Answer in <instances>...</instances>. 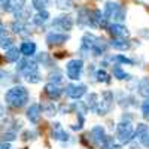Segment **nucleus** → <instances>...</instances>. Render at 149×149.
Wrapping results in <instances>:
<instances>
[{"instance_id": "13", "label": "nucleus", "mask_w": 149, "mask_h": 149, "mask_svg": "<svg viewBox=\"0 0 149 149\" xmlns=\"http://www.w3.org/2000/svg\"><path fill=\"white\" fill-rule=\"evenodd\" d=\"M107 29H109V33L112 34V37H127V36H128L127 27L121 26V24H118V22L110 24Z\"/></svg>"}, {"instance_id": "18", "label": "nucleus", "mask_w": 149, "mask_h": 149, "mask_svg": "<svg viewBox=\"0 0 149 149\" xmlns=\"http://www.w3.org/2000/svg\"><path fill=\"white\" fill-rule=\"evenodd\" d=\"M110 45L115 49H119V51H125V49L130 48V42L125 39V37H113L110 42Z\"/></svg>"}, {"instance_id": "9", "label": "nucleus", "mask_w": 149, "mask_h": 149, "mask_svg": "<svg viewBox=\"0 0 149 149\" xmlns=\"http://www.w3.org/2000/svg\"><path fill=\"white\" fill-rule=\"evenodd\" d=\"M88 136L91 137V140H93V145H95V146H102V145H104V142H106V134H104V128L103 127H100V125H95L93 130H91V133H88Z\"/></svg>"}, {"instance_id": "28", "label": "nucleus", "mask_w": 149, "mask_h": 149, "mask_svg": "<svg viewBox=\"0 0 149 149\" xmlns=\"http://www.w3.org/2000/svg\"><path fill=\"white\" fill-rule=\"evenodd\" d=\"M113 76L118 78V79H130V74L124 72L121 69V66H115L113 67Z\"/></svg>"}, {"instance_id": "38", "label": "nucleus", "mask_w": 149, "mask_h": 149, "mask_svg": "<svg viewBox=\"0 0 149 149\" xmlns=\"http://www.w3.org/2000/svg\"><path fill=\"white\" fill-rule=\"evenodd\" d=\"M37 60L42 61V63H45V64H48V63H49V57H48V54H45V52H42L39 57H37Z\"/></svg>"}, {"instance_id": "5", "label": "nucleus", "mask_w": 149, "mask_h": 149, "mask_svg": "<svg viewBox=\"0 0 149 149\" xmlns=\"http://www.w3.org/2000/svg\"><path fill=\"white\" fill-rule=\"evenodd\" d=\"M116 133H118V139H119L121 143H130L131 139L134 137V131H133V127H131L130 122L118 124Z\"/></svg>"}, {"instance_id": "3", "label": "nucleus", "mask_w": 149, "mask_h": 149, "mask_svg": "<svg viewBox=\"0 0 149 149\" xmlns=\"http://www.w3.org/2000/svg\"><path fill=\"white\" fill-rule=\"evenodd\" d=\"M17 70L26 76L27 82H30V84L40 82V76H39L37 66H36L34 61H31V60H21V61H18Z\"/></svg>"}, {"instance_id": "10", "label": "nucleus", "mask_w": 149, "mask_h": 149, "mask_svg": "<svg viewBox=\"0 0 149 149\" xmlns=\"http://www.w3.org/2000/svg\"><path fill=\"white\" fill-rule=\"evenodd\" d=\"M78 24L79 26H93V12H90L86 8H81L78 12Z\"/></svg>"}, {"instance_id": "30", "label": "nucleus", "mask_w": 149, "mask_h": 149, "mask_svg": "<svg viewBox=\"0 0 149 149\" xmlns=\"http://www.w3.org/2000/svg\"><path fill=\"white\" fill-rule=\"evenodd\" d=\"M95 78H97V81H98V82H104V84H109V82H110L109 74H107L104 70H97Z\"/></svg>"}, {"instance_id": "37", "label": "nucleus", "mask_w": 149, "mask_h": 149, "mask_svg": "<svg viewBox=\"0 0 149 149\" xmlns=\"http://www.w3.org/2000/svg\"><path fill=\"white\" fill-rule=\"evenodd\" d=\"M49 79L52 81V84H54V81H55V82H60V81H61V73H60V72H55V74L51 73V74H49Z\"/></svg>"}, {"instance_id": "16", "label": "nucleus", "mask_w": 149, "mask_h": 149, "mask_svg": "<svg viewBox=\"0 0 149 149\" xmlns=\"http://www.w3.org/2000/svg\"><path fill=\"white\" fill-rule=\"evenodd\" d=\"M27 118L33 124L39 122V118H40V106L39 104H31L29 107V110H27Z\"/></svg>"}, {"instance_id": "8", "label": "nucleus", "mask_w": 149, "mask_h": 149, "mask_svg": "<svg viewBox=\"0 0 149 149\" xmlns=\"http://www.w3.org/2000/svg\"><path fill=\"white\" fill-rule=\"evenodd\" d=\"M52 29H58V30H72L73 27V18L70 15H61V17H57L52 24H51Z\"/></svg>"}, {"instance_id": "36", "label": "nucleus", "mask_w": 149, "mask_h": 149, "mask_svg": "<svg viewBox=\"0 0 149 149\" xmlns=\"http://www.w3.org/2000/svg\"><path fill=\"white\" fill-rule=\"evenodd\" d=\"M142 110H143V115H145L146 118H149V98L142 104Z\"/></svg>"}, {"instance_id": "23", "label": "nucleus", "mask_w": 149, "mask_h": 149, "mask_svg": "<svg viewBox=\"0 0 149 149\" xmlns=\"http://www.w3.org/2000/svg\"><path fill=\"white\" fill-rule=\"evenodd\" d=\"M5 57H6V60L9 61V63H15V61L19 60V52H18L17 48H10V49L6 51Z\"/></svg>"}, {"instance_id": "2", "label": "nucleus", "mask_w": 149, "mask_h": 149, "mask_svg": "<svg viewBox=\"0 0 149 149\" xmlns=\"http://www.w3.org/2000/svg\"><path fill=\"white\" fill-rule=\"evenodd\" d=\"M27 100H29V93L21 85L10 88L5 94V102L12 107H21V106H24L27 103Z\"/></svg>"}, {"instance_id": "22", "label": "nucleus", "mask_w": 149, "mask_h": 149, "mask_svg": "<svg viewBox=\"0 0 149 149\" xmlns=\"http://www.w3.org/2000/svg\"><path fill=\"white\" fill-rule=\"evenodd\" d=\"M42 110L45 112V115L46 116H54L55 115V112H57V107H55V104L54 103H51V102H46V103H42Z\"/></svg>"}, {"instance_id": "19", "label": "nucleus", "mask_w": 149, "mask_h": 149, "mask_svg": "<svg viewBox=\"0 0 149 149\" xmlns=\"http://www.w3.org/2000/svg\"><path fill=\"white\" fill-rule=\"evenodd\" d=\"M24 6H26V0H10L8 12H12V14L15 15V14H18V12L24 10Z\"/></svg>"}, {"instance_id": "32", "label": "nucleus", "mask_w": 149, "mask_h": 149, "mask_svg": "<svg viewBox=\"0 0 149 149\" xmlns=\"http://www.w3.org/2000/svg\"><path fill=\"white\" fill-rule=\"evenodd\" d=\"M33 2V6L39 10H45V6H46V0H31Z\"/></svg>"}, {"instance_id": "11", "label": "nucleus", "mask_w": 149, "mask_h": 149, "mask_svg": "<svg viewBox=\"0 0 149 149\" xmlns=\"http://www.w3.org/2000/svg\"><path fill=\"white\" fill-rule=\"evenodd\" d=\"M86 91V86L85 85H76V84H70L67 85L66 88V94L70 97V98H79L85 94Z\"/></svg>"}, {"instance_id": "4", "label": "nucleus", "mask_w": 149, "mask_h": 149, "mask_svg": "<svg viewBox=\"0 0 149 149\" xmlns=\"http://www.w3.org/2000/svg\"><path fill=\"white\" fill-rule=\"evenodd\" d=\"M103 14L106 15V18L107 19H115V21H118V24L121 22V21H124L125 19V10L122 9V6L118 3V2H106V5H104V12Z\"/></svg>"}, {"instance_id": "12", "label": "nucleus", "mask_w": 149, "mask_h": 149, "mask_svg": "<svg viewBox=\"0 0 149 149\" xmlns=\"http://www.w3.org/2000/svg\"><path fill=\"white\" fill-rule=\"evenodd\" d=\"M69 40V34H64V33H48L46 36V42L49 45H61V43H64Z\"/></svg>"}, {"instance_id": "20", "label": "nucleus", "mask_w": 149, "mask_h": 149, "mask_svg": "<svg viewBox=\"0 0 149 149\" xmlns=\"http://www.w3.org/2000/svg\"><path fill=\"white\" fill-rule=\"evenodd\" d=\"M19 52L24 54L26 57H31L36 52V45L33 42H22L21 48H19Z\"/></svg>"}, {"instance_id": "42", "label": "nucleus", "mask_w": 149, "mask_h": 149, "mask_svg": "<svg viewBox=\"0 0 149 149\" xmlns=\"http://www.w3.org/2000/svg\"><path fill=\"white\" fill-rule=\"evenodd\" d=\"M2 149H10V146H9L8 143H5V142H3V143H2Z\"/></svg>"}, {"instance_id": "31", "label": "nucleus", "mask_w": 149, "mask_h": 149, "mask_svg": "<svg viewBox=\"0 0 149 149\" xmlns=\"http://www.w3.org/2000/svg\"><path fill=\"white\" fill-rule=\"evenodd\" d=\"M102 149H119V145H116L112 137H107L106 142H104V145L102 146Z\"/></svg>"}, {"instance_id": "21", "label": "nucleus", "mask_w": 149, "mask_h": 149, "mask_svg": "<svg viewBox=\"0 0 149 149\" xmlns=\"http://www.w3.org/2000/svg\"><path fill=\"white\" fill-rule=\"evenodd\" d=\"M48 18H49V14H48L46 10H39V12L34 15L33 22L36 24V26H43V24L48 21Z\"/></svg>"}, {"instance_id": "39", "label": "nucleus", "mask_w": 149, "mask_h": 149, "mask_svg": "<svg viewBox=\"0 0 149 149\" xmlns=\"http://www.w3.org/2000/svg\"><path fill=\"white\" fill-rule=\"evenodd\" d=\"M0 2H2V10L8 12V8H9V2H10V0H0Z\"/></svg>"}, {"instance_id": "27", "label": "nucleus", "mask_w": 149, "mask_h": 149, "mask_svg": "<svg viewBox=\"0 0 149 149\" xmlns=\"http://www.w3.org/2000/svg\"><path fill=\"white\" fill-rule=\"evenodd\" d=\"M10 29H12V31L17 33V34H21L22 30H26V27H24V22L19 21V19H17V21L12 22V24H10Z\"/></svg>"}, {"instance_id": "41", "label": "nucleus", "mask_w": 149, "mask_h": 149, "mask_svg": "<svg viewBox=\"0 0 149 149\" xmlns=\"http://www.w3.org/2000/svg\"><path fill=\"white\" fill-rule=\"evenodd\" d=\"M142 142H143V145H145L146 148H149V133H148V134L145 136V137L142 139Z\"/></svg>"}, {"instance_id": "33", "label": "nucleus", "mask_w": 149, "mask_h": 149, "mask_svg": "<svg viewBox=\"0 0 149 149\" xmlns=\"http://www.w3.org/2000/svg\"><path fill=\"white\" fill-rule=\"evenodd\" d=\"M10 46H12V39H10V37L2 36V48H3V49H6V48L10 49Z\"/></svg>"}, {"instance_id": "40", "label": "nucleus", "mask_w": 149, "mask_h": 149, "mask_svg": "<svg viewBox=\"0 0 149 149\" xmlns=\"http://www.w3.org/2000/svg\"><path fill=\"white\" fill-rule=\"evenodd\" d=\"M136 3H139V5H143L146 8H149V0H134Z\"/></svg>"}, {"instance_id": "26", "label": "nucleus", "mask_w": 149, "mask_h": 149, "mask_svg": "<svg viewBox=\"0 0 149 149\" xmlns=\"http://www.w3.org/2000/svg\"><path fill=\"white\" fill-rule=\"evenodd\" d=\"M55 6L63 10L70 9V8H73V0H55Z\"/></svg>"}, {"instance_id": "14", "label": "nucleus", "mask_w": 149, "mask_h": 149, "mask_svg": "<svg viewBox=\"0 0 149 149\" xmlns=\"http://www.w3.org/2000/svg\"><path fill=\"white\" fill-rule=\"evenodd\" d=\"M93 26L94 27H106L107 26V18L104 14H102L100 9H95L93 12Z\"/></svg>"}, {"instance_id": "6", "label": "nucleus", "mask_w": 149, "mask_h": 149, "mask_svg": "<svg viewBox=\"0 0 149 149\" xmlns=\"http://www.w3.org/2000/svg\"><path fill=\"white\" fill-rule=\"evenodd\" d=\"M112 103H113V94H112L110 91H104L102 94V100L98 102V106H97L95 112L98 115H106L112 107Z\"/></svg>"}, {"instance_id": "34", "label": "nucleus", "mask_w": 149, "mask_h": 149, "mask_svg": "<svg viewBox=\"0 0 149 149\" xmlns=\"http://www.w3.org/2000/svg\"><path fill=\"white\" fill-rule=\"evenodd\" d=\"M113 60H115V61H118V63H127V64H133V61H131V60H128L127 57H124V55H116Z\"/></svg>"}, {"instance_id": "35", "label": "nucleus", "mask_w": 149, "mask_h": 149, "mask_svg": "<svg viewBox=\"0 0 149 149\" xmlns=\"http://www.w3.org/2000/svg\"><path fill=\"white\" fill-rule=\"evenodd\" d=\"M15 139V133L14 131H9L6 134H3V142H12Z\"/></svg>"}, {"instance_id": "17", "label": "nucleus", "mask_w": 149, "mask_h": 149, "mask_svg": "<svg viewBox=\"0 0 149 149\" xmlns=\"http://www.w3.org/2000/svg\"><path fill=\"white\" fill-rule=\"evenodd\" d=\"M45 94L49 97V98H58L60 95H61V88L58 85H55V84H48V85H45Z\"/></svg>"}, {"instance_id": "24", "label": "nucleus", "mask_w": 149, "mask_h": 149, "mask_svg": "<svg viewBox=\"0 0 149 149\" xmlns=\"http://www.w3.org/2000/svg\"><path fill=\"white\" fill-rule=\"evenodd\" d=\"M98 95L97 94H90L88 98H86V107H90L91 110H95L98 106Z\"/></svg>"}, {"instance_id": "1", "label": "nucleus", "mask_w": 149, "mask_h": 149, "mask_svg": "<svg viewBox=\"0 0 149 149\" xmlns=\"http://www.w3.org/2000/svg\"><path fill=\"white\" fill-rule=\"evenodd\" d=\"M106 51V43L103 42V39L97 37L94 34L86 33L82 37V45H81V52L82 55H88L90 52H93L94 55H103Z\"/></svg>"}, {"instance_id": "29", "label": "nucleus", "mask_w": 149, "mask_h": 149, "mask_svg": "<svg viewBox=\"0 0 149 149\" xmlns=\"http://www.w3.org/2000/svg\"><path fill=\"white\" fill-rule=\"evenodd\" d=\"M148 133H149V131H148V127L145 125V124H139V125H137V130H136V133H134V137L143 139Z\"/></svg>"}, {"instance_id": "7", "label": "nucleus", "mask_w": 149, "mask_h": 149, "mask_svg": "<svg viewBox=\"0 0 149 149\" xmlns=\"http://www.w3.org/2000/svg\"><path fill=\"white\" fill-rule=\"evenodd\" d=\"M66 72H67V76L73 81H76L81 78V72H82V60H70L67 66H66Z\"/></svg>"}, {"instance_id": "15", "label": "nucleus", "mask_w": 149, "mask_h": 149, "mask_svg": "<svg viewBox=\"0 0 149 149\" xmlns=\"http://www.w3.org/2000/svg\"><path fill=\"white\" fill-rule=\"evenodd\" d=\"M52 136H54V139L61 140V142H67L69 140V134L61 128V124H58V122H55L52 125Z\"/></svg>"}, {"instance_id": "25", "label": "nucleus", "mask_w": 149, "mask_h": 149, "mask_svg": "<svg viewBox=\"0 0 149 149\" xmlns=\"http://www.w3.org/2000/svg\"><path fill=\"white\" fill-rule=\"evenodd\" d=\"M139 93L145 97H149V79H142L139 84Z\"/></svg>"}]
</instances>
